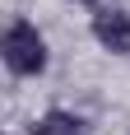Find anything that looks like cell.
I'll return each mask as SVG.
<instances>
[{"label":"cell","mask_w":130,"mask_h":135,"mask_svg":"<svg viewBox=\"0 0 130 135\" xmlns=\"http://www.w3.org/2000/svg\"><path fill=\"white\" fill-rule=\"evenodd\" d=\"M9 135H28V131H9Z\"/></svg>","instance_id":"cell-5"},{"label":"cell","mask_w":130,"mask_h":135,"mask_svg":"<svg viewBox=\"0 0 130 135\" xmlns=\"http://www.w3.org/2000/svg\"><path fill=\"white\" fill-rule=\"evenodd\" d=\"M88 37L107 56H130V9L126 5H98L88 14Z\"/></svg>","instance_id":"cell-2"},{"label":"cell","mask_w":130,"mask_h":135,"mask_svg":"<svg viewBox=\"0 0 130 135\" xmlns=\"http://www.w3.org/2000/svg\"><path fill=\"white\" fill-rule=\"evenodd\" d=\"M74 5H84V9L93 14V9H98V5H102V0H74Z\"/></svg>","instance_id":"cell-4"},{"label":"cell","mask_w":130,"mask_h":135,"mask_svg":"<svg viewBox=\"0 0 130 135\" xmlns=\"http://www.w3.org/2000/svg\"><path fill=\"white\" fill-rule=\"evenodd\" d=\"M28 135H98L93 121L74 107H47L28 121Z\"/></svg>","instance_id":"cell-3"},{"label":"cell","mask_w":130,"mask_h":135,"mask_svg":"<svg viewBox=\"0 0 130 135\" xmlns=\"http://www.w3.org/2000/svg\"><path fill=\"white\" fill-rule=\"evenodd\" d=\"M0 61H5V70L14 79H42L47 65H51V42L33 19L14 14L5 23V33H0Z\"/></svg>","instance_id":"cell-1"}]
</instances>
